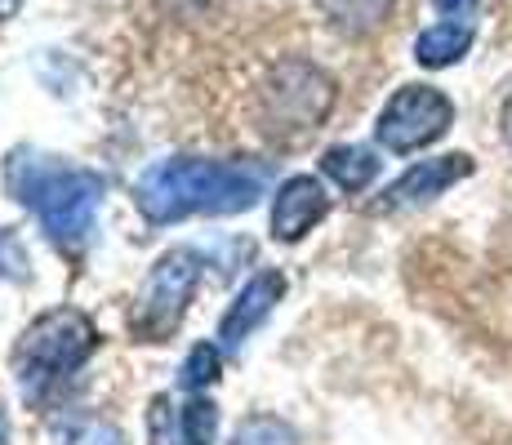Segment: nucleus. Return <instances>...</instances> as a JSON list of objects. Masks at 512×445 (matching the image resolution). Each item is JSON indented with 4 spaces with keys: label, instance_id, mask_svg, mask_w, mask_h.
Listing matches in <instances>:
<instances>
[{
    "label": "nucleus",
    "instance_id": "obj_1",
    "mask_svg": "<svg viewBox=\"0 0 512 445\" xmlns=\"http://www.w3.org/2000/svg\"><path fill=\"white\" fill-rule=\"evenodd\" d=\"M272 183L268 161H201L165 156L152 161L134 183V205L147 223H183L196 214H245Z\"/></svg>",
    "mask_w": 512,
    "mask_h": 445
},
{
    "label": "nucleus",
    "instance_id": "obj_2",
    "mask_svg": "<svg viewBox=\"0 0 512 445\" xmlns=\"http://www.w3.org/2000/svg\"><path fill=\"white\" fill-rule=\"evenodd\" d=\"M9 192L36 214L41 232L63 254H81L94 236L98 205H103V178L85 165H67L41 152H14L5 165Z\"/></svg>",
    "mask_w": 512,
    "mask_h": 445
},
{
    "label": "nucleus",
    "instance_id": "obj_3",
    "mask_svg": "<svg viewBox=\"0 0 512 445\" xmlns=\"http://www.w3.org/2000/svg\"><path fill=\"white\" fill-rule=\"evenodd\" d=\"M98 348V330L85 312L49 308L14 343V379L27 401H45L58 392Z\"/></svg>",
    "mask_w": 512,
    "mask_h": 445
},
{
    "label": "nucleus",
    "instance_id": "obj_4",
    "mask_svg": "<svg viewBox=\"0 0 512 445\" xmlns=\"http://www.w3.org/2000/svg\"><path fill=\"white\" fill-rule=\"evenodd\" d=\"M330 107H334V81L317 63H303V58H285V63H277L259 89L263 130L272 138H285V143L321 130Z\"/></svg>",
    "mask_w": 512,
    "mask_h": 445
},
{
    "label": "nucleus",
    "instance_id": "obj_5",
    "mask_svg": "<svg viewBox=\"0 0 512 445\" xmlns=\"http://www.w3.org/2000/svg\"><path fill=\"white\" fill-rule=\"evenodd\" d=\"M201 285V254L196 250H165L147 272L139 299L130 308V330L139 343H165L179 330L187 303Z\"/></svg>",
    "mask_w": 512,
    "mask_h": 445
},
{
    "label": "nucleus",
    "instance_id": "obj_6",
    "mask_svg": "<svg viewBox=\"0 0 512 445\" xmlns=\"http://www.w3.org/2000/svg\"><path fill=\"white\" fill-rule=\"evenodd\" d=\"M455 125V103L432 85H401L397 94L383 103L379 121H374V138L388 152L410 156L419 147L437 143L441 134Z\"/></svg>",
    "mask_w": 512,
    "mask_h": 445
},
{
    "label": "nucleus",
    "instance_id": "obj_7",
    "mask_svg": "<svg viewBox=\"0 0 512 445\" xmlns=\"http://www.w3.org/2000/svg\"><path fill=\"white\" fill-rule=\"evenodd\" d=\"M281 294H285V276L281 272H254L250 281L241 285V294L228 303V312H223L219 348L223 352H241V343L250 339L263 321H268L272 308L281 303Z\"/></svg>",
    "mask_w": 512,
    "mask_h": 445
},
{
    "label": "nucleus",
    "instance_id": "obj_8",
    "mask_svg": "<svg viewBox=\"0 0 512 445\" xmlns=\"http://www.w3.org/2000/svg\"><path fill=\"white\" fill-rule=\"evenodd\" d=\"M468 174H472V156H464V152L437 156V161H419L383 192L379 210H415V205H428V201H437L446 187L464 183Z\"/></svg>",
    "mask_w": 512,
    "mask_h": 445
},
{
    "label": "nucleus",
    "instance_id": "obj_9",
    "mask_svg": "<svg viewBox=\"0 0 512 445\" xmlns=\"http://www.w3.org/2000/svg\"><path fill=\"white\" fill-rule=\"evenodd\" d=\"M326 214H330L326 187H321L312 174H294L277 187V201H272V236L285 245H294L326 219Z\"/></svg>",
    "mask_w": 512,
    "mask_h": 445
},
{
    "label": "nucleus",
    "instance_id": "obj_10",
    "mask_svg": "<svg viewBox=\"0 0 512 445\" xmlns=\"http://www.w3.org/2000/svg\"><path fill=\"white\" fill-rule=\"evenodd\" d=\"M468 49H472V23H464V18H446V23L419 32L415 58H419V67H432V72H437V67H455Z\"/></svg>",
    "mask_w": 512,
    "mask_h": 445
},
{
    "label": "nucleus",
    "instance_id": "obj_11",
    "mask_svg": "<svg viewBox=\"0 0 512 445\" xmlns=\"http://www.w3.org/2000/svg\"><path fill=\"white\" fill-rule=\"evenodd\" d=\"M339 36H374L392 14V0H317Z\"/></svg>",
    "mask_w": 512,
    "mask_h": 445
},
{
    "label": "nucleus",
    "instance_id": "obj_12",
    "mask_svg": "<svg viewBox=\"0 0 512 445\" xmlns=\"http://www.w3.org/2000/svg\"><path fill=\"white\" fill-rule=\"evenodd\" d=\"M321 174L334 178L343 192H366V187L379 178V156L370 147H357V143H343V147H330L321 156Z\"/></svg>",
    "mask_w": 512,
    "mask_h": 445
},
{
    "label": "nucleus",
    "instance_id": "obj_13",
    "mask_svg": "<svg viewBox=\"0 0 512 445\" xmlns=\"http://www.w3.org/2000/svg\"><path fill=\"white\" fill-rule=\"evenodd\" d=\"M214 437H219V405L196 392L179 410V441L183 445H214Z\"/></svg>",
    "mask_w": 512,
    "mask_h": 445
},
{
    "label": "nucleus",
    "instance_id": "obj_14",
    "mask_svg": "<svg viewBox=\"0 0 512 445\" xmlns=\"http://www.w3.org/2000/svg\"><path fill=\"white\" fill-rule=\"evenodd\" d=\"M232 445H299L294 428L277 414H250L241 419V428L232 432Z\"/></svg>",
    "mask_w": 512,
    "mask_h": 445
},
{
    "label": "nucleus",
    "instance_id": "obj_15",
    "mask_svg": "<svg viewBox=\"0 0 512 445\" xmlns=\"http://www.w3.org/2000/svg\"><path fill=\"white\" fill-rule=\"evenodd\" d=\"M214 379H219V348H214V343H196L179 370V383L187 392H201V388H210Z\"/></svg>",
    "mask_w": 512,
    "mask_h": 445
},
{
    "label": "nucleus",
    "instance_id": "obj_16",
    "mask_svg": "<svg viewBox=\"0 0 512 445\" xmlns=\"http://www.w3.org/2000/svg\"><path fill=\"white\" fill-rule=\"evenodd\" d=\"M174 405L170 397H156L152 410H147V432H152V445H183L174 441V432H179V414H170Z\"/></svg>",
    "mask_w": 512,
    "mask_h": 445
},
{
    "label": "nucleus",
    "instance_id": "obj_17",
    "mask_svg": "<svg viewBox=\"0 0 512 445\" xmlns=\"http://www.w3.org/2000/svg\"><path fill=\"white\" fill-rule=\"evenodd\" d=\"M432 5L446 18H464V23H472V14H477V0H432Z\"/></svg>",
    "mask_w": 512,
    "mask_h": 445
},
{
    "label": "nucleus",
    "instance_id": "obj_18",
    "mask_svg": "<svg viewBox=\"0 0 512 445\" xmlns=\"http://www.w3.org/2000/svg\"><path fill=\"white\" fill-rule=\"evenodd\" d=\"M85 445H125V437L116 428H90L85 432Z\"/></svg>",
    "mask_w": 512,
    "mask_h": 445
},
{
    "label": "nucleus",
    "instance_id": "obj_19",
    "mask_svg": "<svg viewBox=\"0 0 512 445\" xmlns=\"http://www.w3.org/2000/svg\"><path fill=\"white\" fill-rule=\"evenodd\" d=\"M499 134H504V143L512 147V94H508V103H504V112H499Z\"/></svg>",
    "mask_w": 512,
    "mask_h": 445
},
{
    "label": "nucleus",
    "instance_id": "obj_20",
    "mask_svg": "<svg viewBox=\"0 0 512 445\" xmlns=\"http://www.w3.org/2000/svg\"><path fill=\"white\" fill-rule=\"evenodd\" d=\"M18 9H23V0H0V23H5V18H14Z\"/></svg>",
    "mask_w": 512,
    "mask_h": 445
},
{
    "label": "nucleus",
    "instance_id": "obj_21",
    "mask_svg": "<svg viewBox=\"0 0 512 445\" xmlns=\"http://www.w3.org/2000/svg\"><path fill=\"white\" fill-rule=\"evenodd\" d=\"M0 445H5V414H0Z\"/></svg>",
    "mask_w": 512,
    "mask_h": 445
}]
</instances>
